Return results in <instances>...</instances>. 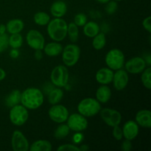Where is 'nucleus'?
<instances>
[{"mask_svg": "<svg viewBox=\"0 0 151 151\" xmlns=\"http://www.w3.org/2000/svg\"><path fill=\"white\" fill-rule=\"evenodd\" d=\"M12 148L14 151H27L29 145L25 136L20 131H15L11 139Z\"/></svg>", "mask_w": 151, "mask_h": 151, "instance_id": "nucleus-12", "label": "nucleus"}, {"mask_svg": "<svg viewBox=\"0 0 151 151\" xmlns=\"http://www.w3.org/2000/svg\"><path fill=\"white\" fill-rule=\"evenodd\" d=\"M131 147H132V144L131 142V140H124L122 144V147H121L122 150L123 151H130L131 150Z\"/></svg>", "mask_w": 151, "mask_h": 151, "instance_id": "nucleus-38", "label": "nucleus"}, {"mask_svg": "<svg viewBox=\"0 0 151 151\" xmlns=\"http://www.w3.org/2000/svg\"><path fill=\"white\" fill-rule=\"evenodd\" d=\"M6 26L4 24H0V34L5 33Z\"/></svg>", "mask_w": 151, "mask_h": 151, "instance_id": "nucleus-43", "label": "nucleus"}, {"mask_svg": "<svg viewBox=\"0 0 151 151\" xmlns=\"http://www.w3.org/2000/svg\"><path fill=\"white\" fill-rule=\"evenodd\" d=\"M62 60L67 66H73L78 63L81 55V49L75 44H68L62 51Z\"/></svg>", "mask_w": 151, "mask_h": 151, "instance_id": "nucleus-5", "label": "nucleus"}, {"mask_svg": "<svg viewBox=\"0 0 151 151\" xmlns=\"http://www.w3.org/2000/svg\"><path fill=\"white\" fill-rule=\"evenodd\" d=\"M87 22V17L84 13H78L75 16L74 19V23L78 27H83L84 24Z\"/></svg>", "mask_w": 151, "mask_h": 151, "instance_id": "nucleus-33", "label": "nucleus"}, {"mask_svg": "<svg viewBox=\"0 0 151 151\" xmlns=\"http://www.w3.org/2000/svg\"><path fill=\"white\" fill-rule=\"evenodd\" d=\"M34 22L39 26H45L50 21V16L45 12H38L33 16Z\"/></svg>", "mask_w": 151, "mask_h": 151, "instance_id": "nucleus-27", "label": "nucleus"}, {"mask_svg": "<svg viewBox=\"0 0 151 151\" xmlns=\"http://www.w3.org/2000/svg\"><path fill=\"white\" fill-rule=\"evenodd\" d=\"M21 95H22V92L19 90L16 89L12 91V92L6 97V106L7 107L11 108L16 105L19 104V103H21Z\"/></svg>", "mask_w": 151, "mask_h": 151, "instance_id": "nucleus-24", "label": "nucleus"}, {"mask_svg": "<svg viewBox=\"0 0 151 151\" xmlns=\"http://www.w3.org/2000/svg\"><path fill=\"white\" fill-rule=\"evenodd\" d=\"M49 116L53 122L56 123H63L66 122L69 116V111L62 105H52L49 109Z\"/></svg>", "mask_w": 151, "mask_h": 151, "instance_id": "nucleus-9", "label": "nucleus"}, {"mask_svg": "<svg viewBox=\"0 0 151 151\" xmlns=\"http://www.w3.org/2000/svg\"><path fill=\"white\" fill-rule=\"evenodd\" d=\"M68 24L64 19L55 18L50 21L47 26V33L54 41H61L67 35Z\"/></svg>", "mask_w": 151, "mask_h": 151, "instance_id": "nucleus-2", "label": "nucleus"}, {"mask_svg": "<svg viewBox=\"0 0 151 151\" xmlns=\"http://www.w3.org/2000/svg\"><path fill=\"white\" fill-rule=\"evenodd\" d=\"M21 103L26 109H37L44 103V94L38 88H28L22 93Z\"/></svg>", "mask_w": 151, "mask_h": 151, "instance_id": "nucleus-1", "label": "nucleus"}, {"mask_svg": "<svg viewBox=\"0 0 151 151\" xmlns=\"http://www.w3.org/2000/svg\"><path fill=\"white\" fill-rule=\"evenodd\" d=\"M69 131H70V129H69L67 124L66 125V124L60 123V125L55 131V138L57 139H62L65 138L69 135Z\"/></svg>", "mask_w": 151, "mask_h": 151, "instance_id": "nucleus-29", "label": "nucleus"}, {"mask_svg": "<svg viewBox=\"0 0 151 151\" xmlns=\"http://www.w3.org/2000/svg\"><path fill=\"white\" fill-rule=\"evenodd\" d=\"M8 38L9 36L7 34H0V54L5 51L8 47Z\"/></svg>", "mask_w": 151, "mask_h": 151, "instance_id": "nucleus-32", "label": "nucleus"}, {"mask_svg": "<svg viewBox=\"0 0 151 151\" xmlns=\"http://www.w3.org/2000/svg\"><path fill=\"white\" fill-rule=\"evenodd\" d=\"M63 97V92L60 88H53L49 92L48 101L50 104L55 105L61 101Z\"/></svg>", "mask_w": 151, "mask_h": 151, "instance_id": "nucleus-25", "label": "nucleus"}, {"mask_svg": "<svg viewBox=\"0 0 151 151\" xmlns=\"http://www.w3.org/2000/svg\"><path fill=\"white\" fill-rule=\"evenodd\" d=\"M147 66L145 60L141 57H134L125 63V67L128 73L139 74L145 70Z\"/></svg>", "mask_w": 151, "mask_h": 151, "instance_id": "nucleus-13", "label": "nucleus"}, {"mask_svg": "<svg viewBox=\"0 0 151 151\" xmlns=\"http://www.w3.org/2000/svg\"><path fill=\"white\" fill-rule=\"evenodd\" d=\"M6 77V72L3 69L0 67V81H3Z\"/></svg>", "mask_w": 151, "mask_h": 151, "instance_id": "nucleus-42", "label": "nucleus"}, {"mask_svg": "<svg viewBox=\"0 0 151 151\" xmlns=\"http://www.w3.org/2000/svg\"><path fill=\"white\" fill-rule=\"evenodd\" d=\"M50 79L53 85L61 88L67 85L69 81V71L65 66L58 65L52 69Z\"/></svg>", "mask_w": 151, "mask_h": 151, "instance_id": "nucleus-6", "label": "nucleus"}, {"mask_svg": "<svg viewBox=\"0 0 151 151\" xmlns=\"http://www.w3.org/2000/svg\"><path fill=\"white\" fill-rule=\"evenodd\" d=\"M142 25L143 27L145 29V30H147L149 33L151 32V17L150 16H147V18L143 20L142 22Z\"/></svg>", "mask_w": 151, "mask_h": 151, "instance_id": "nucleus-37", "label": "nucleus"}, {"mask_svg": "<svg viewBox=\"0 0 151 151\" xmlns=\"http://www.w3.org/2000/svg\"><path fill=\"white\" fill-rule=\"evenodd\" d=\"M136 122L143 128H150L151 112L149 110H141L136 115Z\"/></svg>", "mask_w": 151, "mask_h": 151, "instance_id": "nucleus-17", "label": "nucleus"}, {"mask_svg": "<svg viewBox=\"0 0 151 151\" xmlns=\"http://www.w3.org/2000/svg\"><path fill=\"white\" fill-rule=\"evenodd\" d=\"M129 81V77L126 71L120 69L116 70V73H114L113 82L114 87L118 91L124 89L127 86Z\"/></svg>", "mask_w": 151, "mask_h": 151, "instance_id": "nucleus-14", "label": "nucleus"}, {"mask_svg": "<svg viewBox=\"0 0 151 151\" xmlns=\"http://www.w3.org/2000/svg\"><path fill=\"white\" fill-rule=\"evenodd\" d=\"M105 60L109 69L116 71L123 67L125 64V55L119 49H112L106 54Z\"/></svg>", "mask_w": 151, "mask_h": 151, "instance_id": "nucleus-4", "label": "nucleus"}, {"mask_svg": "<svg viewBox=\"0 0 151 151\" xmlns=\"http://www.w3.org/2000/svg\"><path fill=\"white\" fill-rule=\"evenodd\" d=\"M43 50L47 55L50 57H55V56L59 55L62 52L63 46L57 41H53L44 46Z\"/></svg>", "mask_w": 151, "mask_h": 151, "instance_id": "nucleus-21", "label": "nucleus"}, {"mask_svg": "<svg viewBox=\"0 0 151 151\" xmlns=\"http://www.w3.org/2000/svg\"><path fill=\"white\" fill-rule=\"evenodd\" d=\"M151 68L148 67L147 69H145V70L142 72V75L141 79L142 84L147 89H150L151 88Z\"/></svg>", "mask_w": 151, "mask_h": 151, "instance_id": "nucleus-31", "label": "nucleus"}, {"mask_svg": "<svg viewBox=\"0 0 151 151\" xmlns=\"http://www.w3.org/2000/svg\"><path fill=\"white\" fill-rule=\"evenodd\" d=\"M67 34L69 35L70 41L72 42H76L79 37V29L78 27L74 22L69 24L67 28Z\"/></svg>", "mask_w": 151, "mask_h": 151, "instance_id": "nucleus-30", "label": "nucleus"}, {"mask_svg": "<svg viewBox=\"0 0 151 151\" xmlns=\"http://www.w3.org/2000/svg\"><path fill=\"white\" fill-rule=\"evenodd\" d=\"M83 139V136L81 134L78 133V134H76L73 137L74 143H75V144H79V143H81V142H82Z\"/></svg>", "mask_w": 151, "mask_h": 151, "instance_id": "nucleus-39", "label": "nucleus"}, {"mask_svg": "<svg viewBox=\"0 0 151 151\" xmlns=\"http://www.w3.org/2000/svg\"><path fill=\"white\" fill-rule=\"evenodd\" d=\"M35 59H36V60H41V59H42L43 53H42V52H41V50H35Z\"/></svg>", "mask_w": 151, "mask_h": 151, "instance_id": "nucleus-41", "label": "nucleus"}, {"mask_svg": "<svg viewBox=\"0 0 151 151\" xmlns=\"http://www.w3.org/2000/svg\"><path fill=\"white\" fill-rule=\"evenodd\" d=\"M111 97V90L107 85H102L96 91V99L99 103H106Z\"/></svg>", "mask_w": 151, "mask_h": 151, "instance_id": "nucleus-19", "label": "nucleus"}, {"mask_svg": "<svg viewBox=\"0 0 151 151\" xmlns=\"http://www.w3.org/2000/svg\"><path fill=\"white\" fill-rule=\"evenodd\" d=\"M26 41L29 47L35 50H42L45 46V39L44 35L36 29H30L27 32Z\"/></svg>", "mask_w": 151, "mask_h": 151, "instance_id": "nucleus-11", "label": "nucleus"}, {"mask_svg": "<svg viewBox=\"0 0 151 151\" xmlns=\"http://www.w3.org/2000/svg\"><path fill=\"white\" fill-rule=\"evenodd\" d=\"M58 151H81L80 148L75 145L65 144L58 147Z\"/></svg>", "mask_w": 151, "mask_h": 151, "instance_id": "nucleus-35", "label": "nucleus"}, {"mask_svg": "<svg viewBox=\"0 0 151 151\" xmlns=\"http://www.w3.org/2000/svg\"><path fill=\"white\" fill-rule=\"evenodd\" d=\"M101 106L97 99L85 98L81 100L78 106V111L79 114L85 117H91L100 112Z\"/></svg>", "mask_w": 151, "mask_h": 151, "instance_id": "nucleus-3", "label": "nucleus"}, {"mask_svg": "<svg viewBox=\"0 0 151 151\" xmlns=\"http://www.w3.org/2000/svg\"><path fill=\"white\" fill-rule=\"evenodd\" d=\"M8 44L13 49L20 48L23 44V37L20 33L11 34L8 38Z\"/></svg>", "mask_w": 151, "mask_h": 151, "instance_id": "nucleus-28", "label": "nucleus"}, {"mask_svg": "<svg viewBox=\"0 0 151 151\" xmlns=\"http://www.w3.org/2000/svg\"><path fill=\"white\" fill-rule=\"evenodd\" d=\"M52 149V144L47 140H38L32 143L29 147L30 151H50Z\"/></svg>", "mask_w": 151, "mask_h": 151, "instance_id": "nucleus-23", "label": "nucleus"}, {"mask_svg": "<svg viewBox=\"0 0 151 151\" xmlns=\"http://www.w3.org/2000/svg\"><path fill=\"white\" fill-rule=\"evenodd\" d=\"M106 4H107V5L106 7V13L109 15L114 14L116 11L118 7L116 1H109Z\"/></svg>", "mask_w": 151, "mask_h": 151, "instance_id": "nucleus-34", "label": "nucleus"}, {"mask_svg": "<svg viewBox=\"0 0 151 151\" xmlns=\"http://www.w3.org/2000/svg\"><path fill=\"white\" fill-rule=\"evenodd\" d=\"M19 55V52L17 49H13L10 52V56L12 58H17Z\"/></svg>", "mask_w": 151, "mask_h": 151, "instance_id": "nucleus-40", "label": "nucleus"}, {"mask_svg": "<svg viewBox=\"0 0 151 151\" xmlns=\"http://www.w3.org/2000/svg\"><path fill=\"white\" fill-rule=\"evenodd\" d=\"M67 125L69 129L75 132H81L88 128L86 117L81 114H72L67 119Z\"/></svg>", "mask_w": 151, "mask_h": 151, "instance_id": "nucleus-10", "label": "nucleus"}, {"mask_svg": "<svg viewBox=\"0 0 151 151\" xmlns=\"http://www.w3.org/2000/svg\"><path fill=\"white\" fill-rule=\"evenodd\" d=\"M122 134L125 139H134L139 134V125L133 120L127 121L122 128Z\"/></svg>", "mask_w": 151, "mask_h": 151, "instance_id": "nucleus-15", "label": "nucleus"}, {"mask_svg": "<svg viewBox=\"0 0 151 151\" xmlns=\"http://www.w3.org/2000/svg\"><path fill=\"white\" fill-rule=\"evenodd\" d=\"M92 46L95 50H100L106 46V35L103 32H99L97 35L93 37Z\"/></svg>", "mask_w": 151, "mask_h": 151, "instance_id": "nucleus-26", "label": "nucleus"}, {"mask_svg": "<svg viewBox=\"0 0 151 151\" xmlns=\"http://www.w3.org/2000/svg\"><path fill=\"white\" fill-rule=\"evenodd\" d=\"M114 77L113 70L109 68H102L96 73V81L102 85H108L112 82Z\"/></svg>", "mask_w": 151, "mask_h": 151, "instance_id": "nucleus-16", "label": "nucleus"}, {"mask_svg": "<svg viewBox=\"0 0 151 151\" xmlns=\"http://www.w3.org/2000/svg\"><path fill=\"white\" fill-rule=\"evenodd\" d=\"M100 32V27L94 22H88L84 24L83 33L88 38H93Z\"/></svg>", "mask_w": 151, "mask_h": 151, "instance_id": "nucleus-22", "label": "nucleus"}, {"mask_svg": "<svg viewBox=\"0 0 151 151\" xmlns=\"http://www.w3.org/2000/svg\"><path fill=\"white\" fill-rule=\"evenodd\" d=\"M97 1H98L99 3H101V4H106V3L109 2L110 0H96Z\"/></svg>", "mask_w": 151, "mask_h": 151, "instance_id": "nucleus-45", "label": "nucleus"}, {"mask_svg": "<svg viewBox=\"0 0 151 151\" xmlns=\"http://www.w3.org/2000/svg\"><path fill=\"white\" fill-rule=\"evenodd\" d=\"M6 26V31L10 34L20 33L24 29V24L23 21L19 19H14L10 20L7 23Z\"/></svg>", "mask_w": 151, "mask_h": 151, "instance_id": "nucleus-20", "label": "nucleus"}, {"mask_svg": "<svg viewBox=\"0 0 151 151\" xmlns=\"http://www.w3.org/2000/svg\"><path fill=\"white\" fill-rule=\"evenodd\" d=\"M10 120L13 125L16 126L23 125L27 121L29 117L27 109L22 105H16L11 107L9 114Z\"/></svg>", "mask_w": 151, "mask_h": 151, "instance_id": "nucleus-7", "label": "nucleus"}, {"mask_svg": "<svg viewBox=\"0 0 151 151\" xmlns=\"http://www.w3.org/2000/svg\"><path fill=\"white\" fill-rule=\"evenodd\" d=\"M113 128H113V132H112V134H113L114 137V139L116 140L119 141V140L122 139V137H123L122 130L119 128V125H116V126L113 127Z\"/></svg>", "mask_w": 151, "mask_h": 151, "instance_id": "nucleus-36", "label": "nucleus"}, {"mask_svg": "<svg viewBox=\"0 0 151 151\" xmlns=\"http://www.w3.org/2000/svg\"><path fill=\"white\" fill-rule=\"evenodd\" d=\"M100 116L105 123L111 127H114L119 125L122 121V115L118 111L114 109L105 108L100 109Z\"/></svg>", "mask_w": 151, "mask_h": 151, "instance_id": "nucleus-8", "label": "nucleus"}, {"mask_svg": "<svg viewBox=\"0 0 151 151\" xmlns=\"http://www.w3.org/2000/svg\"><path fill=\"white\" fill-rule=\"evenodd\" d=\"M114 1H123V0H114Z\"/></svg>", "mask_w": 151, "mask_h": 151, "instance_id": "nucleus-46", "label": "nucleus"}, {"mask_svg": "<svg viewBox=\"0 0 151 151\" xmlns=\"http://www.w3.org/2000/svg\"><path fill=\"white\" fill-rule=\"evenodd\" d=\"M67 11V5L66 2L61 0L54 1L50 7L52 16L55 18H61L66 14Z\"/></svg>", "mask_w": 151, "mask_h": 151, "instance_id": "nucleus-18", "label": "nucleus"}, {"mask_svg": "<svg viewBox=\"0 0 151 151\" xmlns=\"http://www.w3.org/2000/svg\"><path fill=\"white\" fill-rule=\"evenodd\" d=\"M79 148H80V150L86 151V150H88V149H89V147H88V145H83L81 146V147H80Z\"/></svg>", "mask_w": 151, "mask_h": 151, "instance_id": "nucleus-44", "label": "nucleus"}]
</instances>
